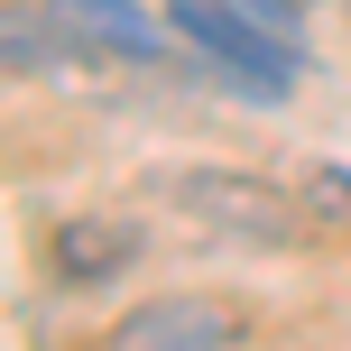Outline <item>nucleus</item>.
I'll use <instances>...</instances> for the list:
<instances>
[{
	"label": "nucleus",
	"mask_w": 351,
	"mask_h": 351,
	"mask_svg": "<svg viewBox=\"0 0 351 351\" xmlns=\"http://www.w3.org/2000/svg\"><path fill=\"white\" fill-rule=\"evenodd\" d=\"M167 213L194 222L204 241H231V250H296L315 231L305 194L268 185L259 167H176L167 176Z\"/></svg>",
	"instance_id": "1"
},
{
	"label": "nucleus",
	"mask_w": 351,
	"mask_h": 351,
	"mask_svg": "<svg viewBox=\"0 0 351 351\" xmlns=\"http://www.w3.org/2000/svg\"><path fill=\"white\" fill-rule=\"evenodd\" d=\"M111 342L121 351H222V342H250V305L241 296H204V287L148 296V305H130L111 324Z\"/></svg>",
	"instance_id": "2"
},
{
	"label": "nucleus",
	"mask_w": 351,
	"mask_h": 351,
	"mask_svg": "<svg viewBox=\"0 0 351 351\" xmlns=\"http://www.w3.org/2000/svg\"><path fill=\"white\" fill-rule=\"evenodd\" d=\"M176 37H194L213 65H231L250 93H268V102H278V93H287V74H296V47H287V37L241 28V19H231V10H213V0H176Z\"/></svg>",
	"instance_id": "3"
},
{
	"label": "nucleus",
	"mask_w": 351,
	"mask_h": 351,
	"mask_svg": "<svg viewBox=\"0 0 351 351\" xmlns=\"http://www.w3.org/2000/svg\"><path fill=\"white\" fill-rule=\"evenodd\" d=\"M130 259H139V222H121V213H65V222L47 231L56 287H111Z\"/></svg>",
	"instance_id": "4"
},
{
	"label": "nucleus",
	"mask_w": 351,
	"mask_h": 351,
	"mask_svg": "<svg viewBox=\"0 0 351 351\" xmlns=\"http://www.w3.org/2000/svg\"><path fill=\"white\" fill-rule=\"evenodd\" d=\"M47 19L56 28H74V47H93V56H130V65H158V19L139 10V0H47Z\"/></svg>",
	"instance_id": "5"
},
{
	"label": "nucleus",
	"mask_w": 351,
	"mask_h": 351,
	"mask_svg": "<svg viewBox=\"0 0 351 351\" xmlns=\"http://www.w3.org/2000/svg\"><path fill=\"white\" fill-rule=\"evenodd\" d=\"M296 194H305V213H315V231H351V167L315 158V167L296 176Z\"/></svg>",
	"instance_id": "6"
},
{
	"label": "nucleus",
	"mask_w": 351,
	"mask_h": 351,
	"mask_svg": "<svg viewBox=\"0 0 351 351\" xmlns=\"http://www.w3.org/2000/svg\"><path fill=\"white\" fill-rule=\"evenodd\" d=\"M342 10H351V0H342Z\"/></svg>",
	"instance_id": "7"
}]
</instances>
